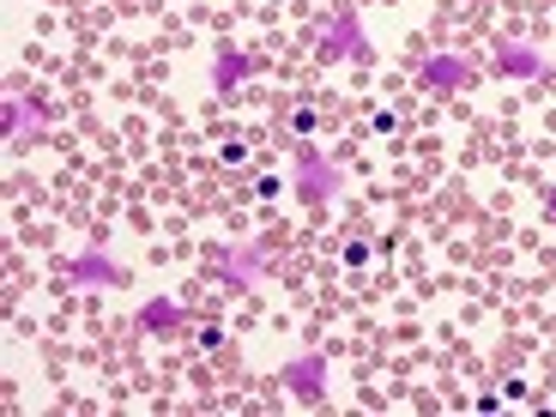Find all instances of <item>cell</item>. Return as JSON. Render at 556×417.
Segmentation results:
<instances>
[{
    "mask_svg": "<svg viewBox=\"0 0 556 417\" xmlns=\"http://www.w3.org/2000/svg\"><path fill=\"white\" fill-rule=\"evenodd\" d=\"M285 122H291V146H303V139H315L320 115L308 110V103H291V115H285Z\"/></svg>",
    "mask_w": 556,
    "mask_h": 417,
    "instance_id": "8fae6325",
    "label": "cell"
},
{
    "mask_svg": "<svg viewBox=\"0 0 556 417\" xmlns=\"http://www.w3.org/2000/svg\"><path fill=\"white\" fill-rule=\"evenodd\" d=\"M0 115H7V139H25V146H42V98H18V91H7V98H0Z\"/></svg>",
    "mask_w": 556,
    "mask_h": 417,
    "instance_id": "ba28073f",
    "label": "cell"
},
{
    "mask_svg": "<svg viewBox=\"0 0 556 417\" xmlns=\"http://www.w3.org/2000/svg\"><path fill=\"white\" fill-rule=\"evenodd\" d=\"M188 308L176 303V296H146V303L134 308V327L139 333H157V339H169V333H181V327H188Z\"/></svg>",
    "mask_w": 556,
    "mask_h": 417,
    "instance_id": "52a82bcc",
    "label": "cell"
},
{
    "mask_svg": "<svg viewBox=\"0 0 556 417\" xmlns=\"http://www.w3.org/2000/svg\"><path fill=\"white\" fill-rule=\"evenodd\" d=\"M472 79L478 73L466 55H424L417 61V85H424V91H466Z\"/></svg>",
    "mask_w": 556,
    "mask_h": 417,
    "instance_id": "5b68a950",
    "label": "cell"
},
{
    "mask_svg": "<svg viewBox=\"0 0 556 417\" xmlns=\"http://www.w3.org/2000/svg\"><path fill=\"white\" fill-rule=\"evenodd\" d=\"M285 188H291V181H285V176H273V169H266V176H254V200H278Z\"/></svg>",
    "mask_w": 556,
    "mask_h": 417,
    "instance_id": "9a60e30c",
    "label": "cell"
},
{
    "mask_svg": "<svg viewBox=\"0 0 556 417\" xmlns=\"http://www.w3.org/2000/svg\"><path fill=\"white\" fill-rule=\"evenodd\" d=\"M296 152V169H291V194L303 200V206H327V200L345 188V169L333 164V157H320L315 139H303V146H291Z\"/></svg>",
    "mask_w": 556,
    "mask_h": 417,
    "instance_id": "7a4b0ae2",
    "label": "cell"
},
{
    "mask_svg": "<svg viewBox=\"0 0 556 417\" xmlns=\"http://www.w3.org/2000/svg\"><path fill=\"white\" fill-rule=\"evenodd\" d=\"M67 291H127V266L115 261L103 242H91V249L67 266Z\"/></svg>",
    "mask_w": 556,
    "mask_h": 417,
    "instance_id": "3957f363",
    "label": "cell"
},
{
    "mask_svg": "<svg viewBox=\"0 0 556 417\" xmlns=\"http://www.w3.org/2000/svg\"><path fill=\"white\" fill-rule=\"evenodd\" d=\"M496 73L502 79H544V73H551V55H544V49H527V42H502Z\"/></svg>",
    "mask_w": 556,
    "mask_h": 417,
    "instance_id": "9c48e42d",
    "label": "cell"
},
{
    "mask_svg": "<svg viewBox=\"0 0 556 417\" xmlns=\"http://www.w3.org/2000/svg\"><path fill=\"white\" fill-rule=\"evenodd\" d=\"M261 261H266V242H249V249H218V285H224V291H254Z\"/></svg>",
    "mask_w": 556,
    "mask_h": 417,
    "instance_id": "8992f818",
    "label": "cell"
},
{
    "mask_svg": "<svg viewBox=\"0 0 556 417\" xmlns=\"http://www.w3.org/2000/svg\"><path fill=\"white\" fill-rule=\"evenodd\" d=\"M218 164H224V169H242V164H249V146H242V139H230V146H218Z\"/></svg>",
    "mask_w": 556,
    "mask_h": 417,
    "instance_id": "2e32d148",
    "label": "cell"
},
{
    "mask_svg": "<svg viewBox=\"0 0 556 417\" xmlns=\"http://www.w3.org/2000/svg\"><path fill=\"white\" fill-rule=\"evenodd\" d=\"M327 376H333V369H327V357H320V351H296V357L278 363V388H291L303 405L327 400Z\"/></svg>",
    "mask_w": 556,
    "mask_h": 417,
    "instance_id": "277c9868",
    "label": "cell"
},
{
    "mask_svg": "<svg viewBox=\"0 0 556 417\" xmlns=\"http://www.w3.org/2000/svg\"><path fill=\"white\" fill-rule=\"evenodd\" d=\"M218 345H224V327H218V320H200V327H194V351H200V357H218Z\"/></svg>",
    "mask_w": 556,
    "mask_h": 417,
    "instance_id": "7c38bea8",
    "label": "cell"
},
{
    "mask_svg": "<svg viewBox=\"0 0 556 417\" xmlns=\"http://www.w3.org/2000/svg\"><path fill=\"white\" fill-rule=\"evenodd\" d=\"M388 134H400V110H376V115H369V139H388Z\"/></svg>",
    "mask_w": 556,
    "mask_h": 417,
    "instance_id": "5bb4252c",
    "label": "cell"
},
{
    "mask_svg": "<svg viewBox=\"0 0 556 417\" xmlns=\"http://www.w3.org/2000/svg\"><path fill=\"white\" fill-rule=\"evenodd\" d=\"M339 261H345L351 266V273H363V266H369V261H376V242H345V249H339Z\"/></svg>",
    "mask_w": 556,
    "mask_h": 417,
    "instance_id": "4fadbf2b",
    "label": "cell"
},
{
    "mask_svg": "<svg viewBox=\"0 0 556 417\" xmlns=\"http://www.w3.org/2000/svg\"><path fill=\"white\" fill-rule=\"evenodd\" d=\"M254 67H261V61L242 55V49H218V61H212V91H218V98H230V91H237Z\"/></svg>",
    "mask_w": 556,
    "mask_h": 417,
    "instance_id": "30bf717a",
    "label": "cell"
},
{
    "mask_svg": "<svg viewBox=\"0 0 556 417\" xmlns=\"http://www.w3.org/2000/svg\"><path fill=\"white\" fill-rule=\"evenodd\" d=\"M544 218L556 224V188H551V194H544Z\"/></svg>",
    "mask_w": 556,
    "mask_h": 417,
    "instance_id": "e0dca14e",
    "label": "cell"
},
{
    "mask_svg": "<svg viewBox=\"0 0 556 417\" xmlns=\"http://www.w3.org/2000/svg\"><path fill=\"white\" fill-rule=\"evenodd\" d=\"M308 42H315V55L320 61H376V49H369V37H363V13L357 7H339L327 25H315L308 30Z\"/></svg>",
    "mask_w": 556,
    "mask_h": 417,
    "instance_id": "6da1fadb",
    "label": "cell"
}]
</instances>
